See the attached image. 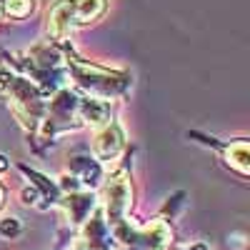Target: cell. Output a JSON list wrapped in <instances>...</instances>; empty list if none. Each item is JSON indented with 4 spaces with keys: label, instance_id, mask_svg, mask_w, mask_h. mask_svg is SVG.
I'll return each instance as SVG.
<instances>
[{
    "label": "cell",
    "instance_id": "obj_8",
    "mask_svg": "<svg viewBox=\"0 0 250 250\" xmlns=\"http://www.w3.org/2000/svg\"><path fill=\"white\" fill-rule=\"evenodd\" d=\"M8 168V163H5V158H0V170H5Z\"/></svg>",
    "mask_w": 250,
    "mask_h": 250
},
{
    "label": "cell",
    "instance_id": "obj_10",
    "mask_svg": "<svg viewBox=\"0 0 250 250\" xmlns=\"http://www.w3.org/2000/svg\"><path fill=\"white\" fill-rule=\"evenodd\" d=\"M0 205H3V188H0Z\"/></svg>",
    "mask_w": 250,
    "mask_h": 250
},
{
    "label": "cell",
    "instance_id": "obj_3",
    "mask_svg": "<svg viewBox=\"0 0 250 250\" xmlns=\"http://www.w3.org/2000/svg\"><path fill=\"white\" fill-rule=\"evenodd\" d=\"M123 150V135L118 130V125H108L98 138H95V155L100 160H113Z\"/></svg>",
    "mask_w": 250,
    "mask_h": 250
},
{
    "label": "cell",
    "instance_id": "obj_4",
    "mask_svg": "<svg viewBox=\"0 0 250 250\" xmlns=\"http://www.w3.org/2000/svg\"><path fill=\"white\" fill-rule=\"evenodd\" d=\"M103 8H105V0H75V20L88 23L103 13Z\"/></svg>",
    "mask_w": 250,
    "mask_h": 250
},
{
    "label": "cell",
    "instance_id": "obj_5",
    "mask_svg": "<svg viewBox=\"0 0 250 250\" xmlns=\"http://www.w3.org/2000/svg\"><path fill=\"white\" fill-rule=\"evenodd\" d=\"M228 160H230L240 173H248V145H245V140L230 145V150H228Z\"/></svg>",
    "mask_w": 250,
    "mask_h": 250
},
{
    "label": "cell",
    "instance_id": "obj_1",
    "mask_svg": "<svg viewBox=\"0 0 250 250\" xmlns=\"http://www.w3.org/2000/svg\"><path fill=\"white\" fill-rule=\"evenodd\" d=\"M75 20V0H58V3L50 8V15H48V25H50V33L62 38Z\"/></svg>",
    "mask_w": 250,
    "mask_h": 250
},
{
    "label": "cell",
    "instance_id": "obj_6",
    "mask_svg": "<svg viewBox=\"0 0 250 250\" xmlns=\"http://www.w3.org/2000/svg\"><path fill=\"white\" fill-rule=\"evenodd\" d=\"M5 10H8L13 18H25V15L33 10V0H8Z\"/></svg>",
    "mask_w": 250,
    "mask_h": 250
},
{
    "label": "cell",
    "instance_id": "obj_7",
    "mask_svg": "<svg viewBox=\"0 0 250 250\" xmlns=\"http://www.w3.org/2000/svg\"><path fill=\"white\" fill-rule=\"evenodd\" d=\"M18 233H20V223H18L15 218H8V220L0 223V235H5V238H15Z\"/></svg>",
    "mask_w": 250,
    "mask_h": 250
},
{
    "label": "cell",
    "instance_id": "obj_2",
    "mask_svg": "<svg viewBox=\"0 0 250 250\" xmlns=\"http://www.w3.org/2000/svg\"><path fill=\"white\" fill-rule=\"evenodd\" d=\"M128 205H130V185L123 178H115L113 183H108V215L113 218V223H120Z\"/></svg>",
    "mask_w": 250,
    "mask_h": 250
},
{
    "label": "cell",
    "instance_id": "obj_9",
    "mask_svg": "<svg viewBox=\"0 0 250 250\" xmlns=\"http://www.w3.org/2000/svg\"><path fill=\"white\" fill-rule=\"evenodd\" d=\"M190 250H205V248H203V245H193Z\"/></svg>",
    "mask_w": 250,
    "mask_h": 250
}]
</instances>
